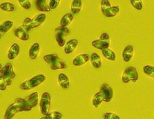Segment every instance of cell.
Returning <instances> with one entry per match:
<instances>
[{
  "mask_svg": "<svg viewBox=\"0 0 154 119\" xmlns=\"http://www.w3.org/2000/svg\"><path fill=\"white\" fill-rule=\"evenodd\" d=\"M38 102V92L32 93L26 98L17 97L7 108L4 114V119H12L18 113L31 111L37 106Z\"/></svg>",
  "mask_w": 154,
  "mask_h": 119,
  "instance_id": "1",
  "label": "cell"
},
{
  "mask_svg": "<svg viewBox=\"0 0 154 119\" xmlns=\"http://www.w3.org/2000/svg\"><path fill=\"white\" fill-rule=\"evenodd\" d=\"M16 77L12 64L8 62L0 68V90L5 91L7 87L12 84V80Z\"/></svg>",
  "mask_w": 154,
  "mask_h": 119,
  "instance_id": "2",
  "label": "cell"
},
{
  "mask_svg": "<svg viewBox=\"0 0 154 119\" xmlns=\"http://www.w3.org/2000/svg\"><path fill=\"white\" fill-rule=\"evenodd\" d=\"M43 60L53 71L65 69L67 67L66 62L55 54H46L43 57Z\"/></svg>",
  "mask_w": 154,
  "mask_h": 119,
  "instance_id": "3",
  "label": "cell"
},
{
  "mask_svg": "<svg viewBox=\"0 0 154 119\" xmlns=\"http://www.w3.org/2000/svg\"><path fill=\"white\" fill-rule=\"evenodd\" d=\"M46 79V77L44 74L36 75L30 79L24 81L20 85V89L24 91L32 90L44 83Z\"/></svg>",
  "mask_w": 154,
  "mask_h": 119,
  "instance_id": "4",
  "label": "cell"
},
{
  "mask_svg": "<svg viewBox=\"0 0 154 119\" xmlns=\"http://www.w3.org/2000/svg\"><path fill=\"white\" fill-rule=\"evenodd\" d=\"M100 10L103 15L106 17L113 18L119 14L120 8L119 6H111L109 0H102Z\"/></svg>",
  "mask_w": 154,
  "mask_h": 119,
  "instance_id": "5",
  "label": "cell"
},
{
  "mask_svg": "<svg viewBox=\"0 0 154 119\" xmlns=\"http://www.w3.org/2000/svg\"><path fill=\"white\" fill-rule=\"evenodd\" d=\"M138 79L137 71L133 66H128L126 68L122 75V80L124 84H128L130 82L136 83Z\"/></svg>",
  "mask_w": 154,
  "mask_h": 119,
  "instance_id": "6",
  "label": "cell"
},
{
  "mask_svg": "<svg viewBox=\"0 0 154 119\" xmlns=\"http://www.w3.org/2000/svg\"><path fill=\"white\" fill-rule=\"evenodd\" d=\"M55 37L57 45L60 47H63L66 44V37L71 33V30L67 27L58 26L55 29Z\"/></svg>",
  "mask_w": 154,
  "mask_h": 119,
  "instance_id": "7",
  "label": "cell"
},
{
  "mask_svg": "<svg viewBox=\"0 0 154 119\" xmlns=\"http://www.w3.org/2000/svg\"><path fill=\"white\" fill-rule=\"evenodd\" d=\"M110 44V36L108 33H103L101 34L100 38L98 40H94L91 43L93 47L100 50L109 48Z\"/></svg>",
  "mask_w": 154,
  "mask_h": 119,
  "instance_id": "8",
  "label": "cell"
},
{
  "mask_svg": "<svg viewBox=\"0 0 154 119\" xmlns=\"http://www.w3.org/2000/svg\"><path fill=\"white\" fill-rule=\"evenodd\" d=\"M51 103V97L48 92H45L42 94L40 99L39 106L42 114L47 115L49 112Z\"/></svg>",
  "mask_w": 154,
  "mask_h": 119,
  "instance_id": "9",
  "label": "cell"
},
{
  "mask_svg": "<svg viewBox=\"0 0 154 119\" xmlns=\"http://www.w3.org/2000/svg\"><path fill=\"white\" fill-rule=\"evenodd\" d=\"M100 92L102 95L103 102L105 103L111 102L113 98L114 95L113 89L107 83H103L100 89Z\"/></svg>",
  "mask_w": 154,
  "mask_h": 119,
  "instance_id": "10",
  "label": "cell"
},
{
  "mask_svg": "<svg viewBox=\"0 0 154 119\" xmlns=\"http://www.w3.org/2000/svg\"><path fill=\"white\" fill-rule=\"evenodd\" d=\"M91 57L87 54H82L77 55L72 60L73 65L75 67H80L89 61Z\"/></svg>",
  "mask_w": 154,
  "mask_h": 119,
  "instance_id": "11",
  "label": "cell"
},
{
  "mask_svg": "<svg viewBox=\"0 0 154 119\" xmlns=\"http://www.w3.org/2000/svg\"><path fill=\"white\" fill-rule=\"evenodd\" d=\"M14 34L15 36L20 41L26 42L28 41L29 38L28 33L25 30L22 26L16 28L14 30Z\"/></svg>",
  "mask_w": 154,
  "mask_h": 119,
  "instance_id": "12",
  "label": "cell"
},
{
  "mask_svg": "<svg viewBox=\"0 0 154 119\" xmlns=\"http://www.w3.org/2000/svg\"><path fill=\"white\" fill-rule=\"evenodd\" d=\"M20 47L18 44L15 43L10 47L8 53V59L10 60H13L19 55Z\"/></svg>",
  "mask_w": 154,
  "mask_h": 119,
  "instance_id": "13",
  "label": "cell"
},
{
  "mask_svg": "<svg viewBox=\"0 0 154 119\" xmlns=\"http://www.w3.org/2000/svg\"><path fill=\"white\" fill-rule=\"evenodd\" d=\"M78 45V41L76 39L69 40L66 43L64 48V51L66 54L72 53L77 47Z\"/></svg>",
  "mask_w": 154,
  "mask_h": 119,
  "instance_id": "14",
  "label": "cell"
},
{
  "mask_svg": "<svg viewBox=\"0 0 154 119\" xmlns=\"http://www.w3.org/2000/svg\"><path fill=\"white\" fill-rule=\"evenodd\" d=\"M134 54V48L131 45H128L125 47L122 53V59L125 62H129L132 59Z\"/></svg>",
  "mask_w": 154,
  "mask_h": 119,
  "instance_id": "15",
  "label": "cell"
},
{
  "mask_svg": "<svg viewBox=\"0 0 154 119\" xmlns=\"http://www.w3.org/2000/svg\"><path fill=\"white\" fill-rule=\"evenodd\" d=\"M46 19V15L44 13H41L36 16L31 20L32 28H37L41 26Z\"/></svg>",
  "mask_w": 154,
  "mask_h": 119,
  "instance_id": "16",
  "label": "cell"
},
{
  "mask_svg": "<svg viewBox=\"0 0 154 119\" xmlns=\"http://www.w3.org/2000/svg\"><path fill=\"white\" fill-rule=\"evenodd\" d=\"M58 82L63 89H67L70 86V80L68 76L64 73H61L58 75Z\"/></svg>",
  "mask_w": 154,
  "mask_h": 119,
  "instance_id": "17",
  "label": "cell"
},
{
  "mask_svg": "<svg viewBox=\"0 0 154 119\" xmlns=\"http://www.w3.org/2000/svg\"><path fill=\"white\" fill-rule=\"evenodd\" d=\"M47 0H35V6L38 11L43 13H47L51 11L49 6L46 3Z\"/></svg>",
  "mask_w": 154,
  "mask_h": 119,
  "instance_id": "18",
  "label": "cell"
},
{
  "mask_svg": "<svg viewBox=\"0 0 154 119\" xmlns=\"http://www.w3.org/2000/svg\"><path fill=\"white\" fill-rule=\"evenodd\" d=\"M40 51V45L38 43H35L31 45L29 50V56L32 60L37 59Z\"/></svg>",
  "mask_w": 154,
  "mask_h": 119,
  "instance_id": "19",
  "label": "cell"
},
{
  "mask_svg": "<svg viewBox=\"0 0 154 119\" xmlns=\"http://www.w3.org/2000/svg\"><path fill=\"white\" fill-rule=\"evenodd\" d=\"M14 25V22L11 20H7L0 25V35L1 38L11 29Z\"/></svg>",
  "mask_w": 154,
  "mask_h": 119,
  "instance_id": "20",
  "label": "cell"
},
{
  "mask_svg": "<svg viewBox=\"0 0 154 119\" xmlns=\"http://www.w3.org/2000/svg\"><path fill=\"white\" fill-rule=\"evenodd\" d=\"M91 62L92 65L94 68H100L101 67L102 60L100 56L96 53H93L91 56Z\"/></svg>",
  "mask_w": 154,
  "mask_h": 119,
  "instance_id": "21",
  "label": "cell"
},
{
  "mask_svg": "<svg viewBox=\"0 0 154 119\" xmlns=\"http://www.w3.org/2000/svg\"><path fill=\"white\" fill-rule=\"evenodd\" d=\"M74 19V15L72 13H67L64 15L60 20V24L61 26L67 27L70 25Z\"/></svg>",
  "mask_w": 154,
  "mask_h": 119,
  "instance_id": "22",
  "label": "cell"
},
{
  "mask_svg": "<svg viewBox=\"0 0 154 119\" xmlns=\"http://www.w3.org/2000/svg\"><path fill=\"white\" fill-rule=\"evenodd\" d=\"M82 7V0H73L71 6V13L73 15L78 14Z\"/></svg>",
  "mask_w": 154,
  "mask_h": 119,
  "instance_id": "23",
  "label": "cell"
},
{
  "mask_svg": "<svg viewBox=\"0 0 154 119\" xmlns=\"http://www.w3.org/2000/svg\"><path fill=\"white\" fill-rule=\"evenodd\" d=\"M102 53L105 59L111 61H115L116 60V55L115 53L109 48L102 50Z\"/></svg>",
  "mask_w": 154,
  "mask_h": 119,
  "instance_id": "24",
  "label": "cell"
},
{
  "mask_svg": "<svg viewBox=\"0 0 154 119\" xmlns=\"http://www.w3.org/2000/svg\"><path fill=\"white\" fill-rule=\"evenodd\" d=\"M0 8L5 12H12L16 10V6L10 2H2L0 5Z\"/></svg>",
  "mask_w": 154,
  "mask_h": 119,
  "instance_id": "25",
  "label": "cell"
},
{
  "mask_svg": "<svg viewBox=\"0 0 154 119\" xmlns=\"http://www.w3.org/2000/svg\"><path fill=\"white\" fill-rule=\"evenodd\" d=\"M103 102V97L99 91L94 95L92 100V103L95 108H97Z\"/></svg>",
  "mask_w": 154,
  "mask_h": 119,
  "instance_id": "26",
  "label": "cell"
},
{
  "mask_svg": "<svg viewBox=\"0 0 154 119\" xmlns=\"http://www.w3.org/2000/svg\"><path fill=\"white\" fill-rule=\"evenodd\" d=\"M143 71L145 75L149 77L154 78V67L151 65H145L143 67Z\"/></svg>",
  "mask_w": 154,
  "mask_h": 119,
  "instance_id": "27",
  "label": "cell"
},
{
  "mask_svg": "<svg viewBox=\"0 0 154 119\" xmlns=\"http://www.w3.org/2000/svg\"><path fill=\"white\" fill-rule=\"evenodd\" d=\"M45 117L47 119H61L63 117V114L58 111H53L49 112Z\"/></svg>",
  "mask_w": 154,
  "mask_h": 119,
  "instance_id": "28",
  "label": "cell"
},
{
  "mask_svg": "<svg viewBox=\"0 0 154 119\" xmlns=\"http://www.w3.org/2000/svg\"><path fill=\"white\" fill-rule=\"evenodd\" d=\"M131 4L134 8L137 10H142L143 8V2L142 0H130Z\"/></svg>",
  "mask_w": 154,
  "mask_h": 119,
  "instance_id": "29",
  "label": "cell"
},
{
  "mask_svg": "<svg viewBox=\"0 0 154 119\" xmlns=\"http://www.w3.org/2000/svg\"><path fill=\"white\" fill-rule=\"evenodd\" d=\"M31 20L32 19L30 18L27 17L24 19L23 22L22 26L24 28L25 30L27 32H30L33 28H32V25H31Z\"/></svg>",
  "mask_w": 154,
  "mask_h": 119,
  "instance_id": "30",
  "label": "cell"
},
{
  "mask_svg": "<svg viewBox=\"0 0 154 119\" xmlns=\"http://www.w3.org/2000/svg\"><path fill=\"white\" fill-rule=\"evenodd\" d=\"M19 3L21 7L26 10L30 9L32 7L30 0H18Z\"/></svg>",
  "mask_w": 154,
  "mask_h": 119,
  "instance_id": "31",
  "label": "cell"
},
{
  "mask_svg": "<svg viewBox=\"0 0 154 119\" xmlns=\"http://www.w3.org/2000/svg\"><path fill=\"white\" fill-rule=\"evenodd\" d=\"M103 119H120L119 115L112 112L105 113L103 115Z\"/></svg>",
  "mask_w": 154,
  "mask_h": 119,
  "instance_id": "32",
  "label": "cell"
},
{
  "mask_svg": "<svg viewBox=\"0 0 154 119\" xmlns=\"http://www.w3.org/2000/svg\"><path fill=\"white\" fill-rule=\"evenodd\" d=\"M60 1L61 0H49L48 6L50 9L55 10L57 8L60 4Z\"/></svg>",
  "mask_w": 154,
  "mask_h": 119,
  "instance_id": "33",
  "label": "cell"
},
{
  "mask_svg": "<svg viewBox=\"0 0 154 119\" xmlns=\"http://www.w3.org/2000/svg\"><path fill=\"white\" fill-rule=\"evenodd\" d=\"M40 119H47V118L46 117H45V116H43V117H42Z\"/></svg>",
  "mask_w": 154,
  "mask_h": 119,
  "instance_id": "34",
  "label": "cell"
}]
</instances>
